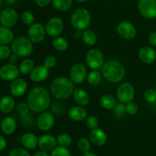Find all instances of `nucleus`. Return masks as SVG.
Masks as SVG:
<instances>
[{
  "label": "nucleus",
  "instance_id": "33",
  "mask_svg": "<svg viewBox=\"0 0 156 156\" xmlns=\"http://www.w3.org/2000/svg\"><path fill=\"white\" fill-rule=\"evenodd\" d=\"M78 148L82 153L88 152L90 151L91 148V142L89 139H87L85 137H82L79 139L77 142Z\"/></svg>",
  "mask_w": 156,
  "mask_h": 156
},
{
  "label": "nucleus",
  "instance_id": "29",
  "mask_svg": "<svg viewBox=\"0 0 156 156\" xmlns=\"http://www.w3.org/2000/svg\"><path fill=\"white\" fill-rule=\"evenodd\" d=\"M52 45L53 48L57 51H65L69 47L68 40L63 37H56V38H53L52 41Z\"/></svg>",
  "mask_w": 156,
  "mask_h": 156
},
{
  "label": "nucleus",
  "instance_id": "5",
  "mask_svg": "<svg viewBox=\"0 0 156 156\" xmlns=\"http://www.w3.org/2000/svg\"><path fill=\"white\" fill-rule=\"evenodd\" d=\"M12 53L19 58H25L31 54L34 50V44L27 37L20 36L15 38L11 44Z\"/></svg>",
  "mask_w": 156,
  "mask_h": 156
},
{
  "label": "nucleus",
  "instance_id": "15",
  "mask_svg": "<svg viewBox=\"0 0 156 156\" xmlns=\"http://www.w3.org/2000/svg\"><path fill=\"white\" fill-rule=\"evenodd\" d=\"M20 70L16 64H4L0 67V78L5 81H13L18 78Z\"/></svg>",
  "mask_w": 156,
  "mask_h": 156
},
{
  "label": "nucleus",
  "instance_id": "2",
  "mask_svg": "<svg viewBox=\"0 0 156 156\" xmlns=\"http://www.w3.org/2000/svg\"><path fill=\"white\" fill-rule=\"evenodd\" d=\"M75 84L66 76H58L52 80L50 93L59 100H66L71 97L75 90Z\"/></svg>",
  "mask_w": 156,
  "mask_h": 156
},
{
  "label": "nucleus",
  "instance_id": "54",
  "mask_svg": "<svg viewBox=\"0 0 156 156\" xmlns=\"http://www.w3.org/2000/svg\"><path fill=\"white\" fill-rule=\"evenodd\" d=\"M7 1H8V2H9V3H13L15 0H7Z\"/></svg>",
  "mask_w": 156,
  "mask_h": 156
},
{
  "label": "nucleus",
  "instance_id": "38",
  "mask_svg": "<svg viewBox=\"0 0 156 156\" xmlns=\"http://www.w3.org/2000/svg\"><path fill=\"white\" fill-rule=\"evenodd\" d=\"M144 99L148 103H154L156 102V90L149 88L144 92Z\"/></svg>",
  "mask_w": 156,
  "mask_h": 156
},
{
  "label": "nucleus",
  "instance_id": "32",
  "mask_svg": "<svg viewBox=\"0 0 156 156\" xmlns=\"http://www.w3.org/2000/svg\"><path fill=\"white\" fill-rule=\"evenodd\" d=\"M34 67V62L33 60L30 59V58L24 59L18 66L20 73H22V74H28V73L30 74V73L33 70Z\"/></svg>",
  "mask_w": 156,
  "mask_h": 156
},
{
  "label": "nucleus",
  "instance_id": "22",
  "mask_svg": "<svg viewBox=\"0 0 156 156\" xmlns=\"http://www.w3.org/2000/svg\"><path fill=\"white\" fill-rule=\"evenodd\" d=\"M17 128V121L13 116H7L2 119L0 128L5 135H11L15 132Z\"/></svg>",
  "mask_w": 156,
  "mask_h": 156
},
{
  "label": "nucleus",
  "instance_id": "23",
  "mask_svg": "<svg viewBox=\"0 0 156 156\" xmlns=\"http://www.w3.org/2000/svg\"><path fill=\"white\" fill-rule=\"evenodd\" d=\"M73 99L78 106H85L90 102V96L88 92L82 88H76L73 92Z\"/></svg>",
  "mask_w": 156,
  "mask_h": 156
},
{
  "label": "nucleus",
  "instance_id": "31",
  "mask_svg": "<svg viewBox=\"0 0 156 156\" xmlns=\"http://www.w3.org/2000/svg\"><path fill=\"white\" fill-rule=\"evenodd\" d=\"M102 76H103L101 72L98 71V70H92L88 73L86 80L89 85L95 87L101 82Z\"/></svg>",
  "mask_w": 156,
  "mask_h": 156
},
{
  "label": "nucleus",
  "instance_id": "21",
  "mask_svg": "<svg viewBox=\"0 0 156 156\" xmlns=\"http://www.w3.org/2000/svg\"><path fill=\"white\" fill-rule=\"evenodd\" d=\"M68 116L74 122H82L88 117V111L84 106L77 105L69 110Z\"/></svg>",
  "mask_w": 156,
  "mask_h": 156
},
{
  "label": "nucleus",
  "instance_id": "17",
  "mask_svg": "<svg viewBox=\"0 0 156 156\" xmlns=\"http://www.w3.org/2000/svg\"><path fill=\"white\" fill-rule=\"evenodd\" d=\"M28 85L27 81L22 78H17L15 80L12 81L10 84V93L11 94L15 97H20L25 94L27 92Z\"/></svg>",
  "mask_w": 156,
  "mask_h": 156
},
{
  "label": "nucleus",
  "instance_id": "37",
  "mask_svg": "<svg viewBox=\"0 0 156 156\" xmlns=\"http://www.w3.org/2000/svg\"><path fill=\"white\" fill-rule=\"evenodd\" d=\"M50 156H72V154L68 148L59 145V146H56L51 151Z\"/></svg>",
  "mask_w": 156,
  "mask_h": 156
},
{
  "label": "nucleus",
  "instance_id": "11",
  "mask_svg": "<svg viewBox=\"0 0 156 156\" xmlns=\"http://www.w3.org/2000/svg\"><path fill=\"white\" fill-rule=\"evenodd\" d=\"M87 69L82 63L73 64L69 71V79L75 84H81L87 79Z\"/></svg>",
  "mask_w": 156,
  "mask_h": 156
},
{
  "label": "nucleus",
  "instance_id": "20",
  "mask_svg": "<svg viewBox=\"0 0 156 156\" xmlns=\"http://www.w3.org/2000/svg\"><path fill=\"white\" fill-rule=\"evenodd\" d=\"M89 140L96 146H103L108 142V135L103 129L97 128L91 130L89 133Z\"/></svg>",
  "mask_w": 156,
  "mask_h": 156
},
{
  "label": "nucleus",
  "instance_id": "12",
  "mask_svg": "<svg viewBox=\"0 0 156 156\" xmlns=\"http://www.w3.org/2000/svg\"><path fill=\"white\" fill-rule=\"evenodd\" d=\"M116 31L121 38L126 40L133 39L137 34L136 26L128 21H123L119 23L116 28Z\"/></svg>",
  "mask_w": 156,
  "mask_h": 156
},
{
  "label": "nucleus",
  "instance_id": "4",
  "mask_svg": "<svg viewBox=\"0 0 156 156\" xmlns=\"http://www.w3.org/2000/svg\"><path fill=\"white\" fill-rule=\"evenodd\" d=\"M91 21V14L89 11L85 8H78L75 9L70 16L72 26L76 30H86L89 28Z\"/></svg>",
  "mask_w": 156,
  "mask_h": 156
},
{
  "label": "nucleus",
  "instance_id": "10",
  "mask_svg": "<svg viewBox=\"0 0 156 156\" xmlns=\"http://www.w3.org/2000/svg\"><path fill=\"white\" fill-rule=\"evenodd\" d=\"M47 35L51 38L60 36L64 29V21L59 17H53L47 21L45 24Z\"/></svg>",
  "mask_w": 156,
  "mask_h": 156
},
{
  "label": "nucleus",
  "instance_id": "24",
  "mask_svg": "<svg viewBox=\"0 0 156 156\" xmlns=\"http://www.w3.org/2000/svg\"><path fill=\"white\" fill-rule=\"evenodd\" d=\"M15 101L12 96L6 95L0 99V111L5 114L12 113L15 108Z\"/></svg>",
  "mask_w": 156,
  "mask_h": 156
},
{
  "label": "nucleus",
  "instance_id": "50",
  "mask_svg": "<svg viewBox=\"0 0 156 156\" xmlns=\"http://www.w3.org/2000/svg\"><path fill=\"white\" fill-rule=\"evenodd\" d=\"M34 156H50V155L48 154V152L41 150V151H37V152L34 154Z\"/></svg>",
  "mask_w": 156,
  "mask_h": 156
},
{
  "label": "nucleus",
  "instance_id": "47",
  "mask_svg": "<svg viewBox=\"0 0 156 156\" xmlns=\"http://www.w3.org/2000/svg\"><path fill=\"white\" fill-rule=\"evenodd\" d=\"M148 41H149V44H150L152 47H156V32H152V33L149 35Z\"/></svg>",
  "mask_w": 156,
  "mask_h": 156
},
{
  "label": "nucleus",
  "instance_id": "25",
  "mask_svg": "<svg viewBox=\"0 0 156 156\" xmlns=\"http://www.w3.org/2000/svg\"><path fill=\"white\" fill-rule=\"evenodd\" d=\"M21 142L27 149H34L38 145V138L32 132H26L21 137Z\"/></svg>",
  "mask_w": 156,
  "mask_h": 156
},
{
  "label": "nucleus",
  "instance_id": "52",
  "mask_svg": "<svg viewBox=\"0 0 156 156\" xmlns=\"http://www.w3.org/2000/svg\"><path fill=\"white\" fill-rule=\"evenodd\" d=\"M82 156H98V155L96 154H94V152H91V151H88V152L83 153Z\"/></svg>",
  "mask_w": 156,
  "mask_h": 156
},
{
  "label": "nucleus",
  "instance_id": "3",
  "mask_svg": "<svg viewBox=\"0 0 156 156\" xmlns=\"http://www.w3.org/2000/svg\"><path fill=\"white\" fill-rule=\"evenodd\" d=\"M101 72L105 80L113 84L121 82L126 75V70L123 64L114 59L105 61Z\"/></svg>",
  "mask_w": 156,
  "mask_h": 156
},
{
  "label": "nucleus",
  "instance_id": "6",
  "mask_svg": "<svg viewBox=\"0 0 156 156\" xmlns=\"http://www.w3.org/2000/svg\"><path fill=\"white\" fill-rule=\"evenodd\" d=\"M85 62L91 70L101 69L105 64V56L101 50L97 48H91L85 54Z\"/></svg>",
  "mask_w": 156,
  "mask_h": 156
},
{
  "label": "nucleus",
  "instance_id": "30",
  "mask_svg": "<svg viewBox=\"0 0 156 156\" xmlns=\"http://www.w3.org/2000/svg\"><path fill=\"white\" fill-rule=\"evenodd\" d=\"M73 4V0H52L53 8L59 12H66L69 10Z\"/></svg>",
  "mask_w": 156,
  "mask_h": 156
},
{
  "label": "nucleus",
  "instance_id": "45",
  "mask_svg": "<svg viewBox=\"0 0 156 156\" xmlns=\"http://www.w3.org/2000/svg\"><path fill=\"white\" fill-rule=\"evenodd\" d=\"M56 64V58L54 55H48L44 60V65L48 69L53 68Z\"/></svg>",
  "mask_w": 156,
  "mask_h": 156
},
{
  "label": "nucleus",
  "instance_id": "18",
  "mask_svg": "<svg viewBox=\"0 0 156 156\" xmlns=\"http://www.w3.org/2000/svg\"><path fill=\"white\" fill-rule=\"evenodd\" d=\"M140 61L146 64H152L156 61V50L150 46H143L138 52Z\"/></svg>",
  "mask_w": 156,
  "mask_h": 156
},
{
  "label": "nucleus",
  "instance_id": "48",
  "mask_svg": "<svg viewBox=\"0 0 156 156\" xmlns=\"http://www.w3.org/2000/svg\"><path fill=\"white\" fill-rule=\"evenodd\" d=\"M18 58H19V57H18V55H16L15 54H14V53H12L11 54L10 56H9V59L8 60H9V64H16L18 61Z\"/></svg>",
  "mask_w": 156,
  "mask_h": 156
},
{
  "label": "nucleus",
  "instance_id": "49",
  "mask_svg": "<svg viewBox=\"0 0 156 156\" xmlns=\"http://www.w3.org/2000/svg\"><path fill=\"white\" fill-rule=\"evenodd\" d=\"M7 146V142L6 139L3 136H0V151H2L5 149Z\"/></svg>",
  "mask_w": 156,
  "mask_h": 156
},
{
  "label": "nucleus",
  "instance_id": "39",
  "mask_svg": "<svg viewBox=\"0 0 156 156\" xmlns=\"http://www.w3.org/2000/svg\"><path fill=\"white\" fill-rule=\"evenodd\" d=\"M113 111H114L115 117L120 119V118H122L123 116H124L125 113H126V106H125V104L122 103V102H117L116 106L114 107V109L113 110Z\"/></svg>",
  "mask_w": 156,
  "mask_h": 156
},
{
  "label": "nucleus",
  "instance_id": "42",
  "mask_svg": "<svg viewBox=\"0 0 156 156\" xmlns=\"http://www.w3.org/2000/svg\"><path fill=\"white\" fill-rule=\"evenodd\" d=\"M50 109H51V112L55 115H62L65 112V107L62 103L59 102H55L53 104L50 105Z\"/></svg>",
  "mask_w": 156,
  "mask_h": 156
},
{
  "label": "nucleus",
  "instance_id": "19",
  "mask_svg": "<svg viewBox=\"0 0 156 156\" xmlns=\"http://www.w3.org/2000/svg\"><path fill=\"white\" fill-rule=\"evenodd\" d=\"M50 75V71L47 67L43 65H37L30 73V78L33 82L41 83L47 80Z\"/></svg>",
  "mask_w": 156,
  "mask_h": 156
},
{
  "label": "nucleus",
  "instance_id": "36",
  "mask_svg": "<svg viewBox=\"0 0 156 156\" xmlns=\"http://www.w3.org/2000/svg\"><path fill=\"white\" fill-rule=\"evenodd\" d=\"M15 110H16L17 113H18L21 117L28 115L29 111H30V108H29L27 102H18V103L16 105V106H15Z\"/></svg>",
  "mask_w": 156,
  "mask_h": 156
},
{
  "label": "nucleus",
  "instance_id": "44",
  "mask_svg": "<svg viewBox=\"0 0 156 156\" xmlns=\"http://www.w3.org/2000/svg\"><path fill=\"white\" fill-rule=\"evenodd\" d=\"M9 156H30V154L25 148L18 147L11 150Z\"/></svg>",
  "mask_w": 156,
  "mask_h": 156
},
{
  "label": "nucleus",
  "instance_id": "8",
  "mask_svg": "<svg viewBox=\"0 0 156 156\" xmlns=\"http://www.w3.org/2000/svg\"><path fill=\"white\" fill-rule=\"evenodd\" d=\"M137 9L147 19L156 18V0H138Z\"/></svg>",
  "mask_w": 156,
  "mask_h": 156
},
{
  "label": "nucleus",
  "instance_id": "14",
  "mask_svg": "<svg viewBox=\"0 0 156 156\" xmlns=\"http://www.w3.org/2000/svg\"><path fill=\"white\" fill-rule=\"evenodd\" d=\"M18 14L12 8H6L0 13V24L7 28H12L18 23Z\"/></svg>",
  "mask_w": 156,
  "mask_h": 156
},
{
  "label": "nucleus",
  "instance_id": "27",
  "mask_svg": "<svg viewBox=\"0 0 156 156\" xmlns=\"http://www.w3.org/2000/svg\"><path fill=\"white\" fill-rule=\"evenodd\" d=\"M117 99L113 95L105 94L101 97L100 104L104 109L107 110H113L117 105Z\"/></svg>",
  "mask_w": 156,
  "mask_h": 156
},
{
  "label": "nucleus",
  "instance_id": "16",
  "mask_svg": "<svg viewBox=\"0 0 156 156\" xmlns=\"http://www.w3.org/2000/svg\"><path fill=\"white\" fill-rule=\"evenodd\" d=\"M56 145L57 140L53 135L44 134L38 139V146L42 151L51 152L56 148Z\"/></svg>",
  "mask_w": 156,
  "mask_h": 156
},
{
  "label": "nucleus",
  "instance_id": "41",
  "mask_svg": "<svg viewBox=\"0 0 156 156\" xmlns=\"http://www.w3.org/2000/svg\"><path fill=\"white\" fill-rule=\"evenodd\" d=\"M12 49L8 45L0 44V61H5L9 59V56L12 54Z\"/></svg>",
  "mask_w": 156,
  "mask_h": 156
},
{
  "label": "nucleus",
  "instance_id": "43",
  "mask_svg": "<svg viewBox=\"0 0 156 156\" xmlns=\"http://www.w3.org/2000/svg\"><path fill=\"white\" fill-rule=\"evenodd\" d=\"M99 120L96 116H90L86 119V125L89 129L93 130L98 128Z\"/></svg>",
  "mask_w": 156,
  "mask_h": 156
},
{
  "label": "nucleus",
  "instance_id": "26",
  "mask_svg": "<svg viewBox=\"0 0 156 156\" xmlns=\"http://www.w3.org/2000/svg\"><path fill=\"white\" fill-rule=\"evenodd\" d=\"M15 39L14 32L10 28L0 25V44L9 45Z\"/></svg>",
  "mask_w": 156,
  "mask_h": 156
},
{
  "label": "nucleus",
  "instance_id": "35",
  "mask_svg": "<svg viewBox=\"0 0 156 156\" xmlns=\"http://www.w3.org/2000/svg\"><path fill=\"white\" fill-rule=\"evenodd\" d=\"M21 19L25 25L29 27L34 23V15L30 11H25L21 14Z\"/></svg>",
  "mask_w": 156,
  "mask_h": 156
},
{
  "label": "nucleus",
  "instance_id": "9",
  "mask_svg": "<svg viewBox=\"0 0 156 156\" xmlns=\"http://www.w3.org/2000/svg\"><path fill=\"white\" fill-rule=\"evenodd\" d=\"M27 35L33 44H39L44 41L47 35L45 26L39 22H34L28 27Z\"/></svg>",
  "mask_w": 156,
  "mask_h": 156
},
{
  "label": "nucleus",
  "instance_id": "53",
  "mask_svg": "<svg viewBox=\"0 0 156 156\" xmlns=\"http://www.w3.org/2000/svg\"><path fill=\"white\" fill-rule=\"evenodd\" d=\"M75 1L79 3H83V2H87L88 0H75Z\"/></svg>",
  "mask_w": 156,
  "mask_h": 156
},
{
  "label": "nucleus",
  "instance_id": "46",
  "mask_svg": "<svg viewBox=\"0 0 156 156\" xmlns=\"http://www.w3.org/2000/svg\"><path fill=\"white\" fill-rule=\"evenodd\" d=\"M35 3L37 6L41 8H44L52 4V0H35Z\"/></svg>",
  "mask_w": 156,
  "mask_h": 156
},
{
  "label": "nucleus",
  "instance_id": "13",
  "mask_svg": "<svg viewBox=\"0 0 156 156\" xmlns=\"http://www.w3.org/2000/svg\"><path fill=\"white\" fill-rule=\"evenodd\" d=\"M37 126L41 131L47 132L51 129L55 124L54 114L52 112L44 111L40 113L37 119Z\"/></svg>",
  "mask_w": 156,
  "mask_h": 156
},
{
  "label": "nucleus",
  "instance_id": "34",
  "mask_svg": "<svg viewBox=\"0 0 156 156\" xmlns=\"http://www.w3.org/2000/svg\"><path fill=\"white\" fill-rule=\"evenodd\" d=\"M56 140H57V144L59 146L66 147V148H68L69 146H70L72 142H73V139L67 133L59 134L56 138Z\"/></svg>",
  "mask_w": 156,
  "mask_h": 156
},
{
  "label": "nucleus",
  "instance_id": "56",
  "mask_svg": "<svg viewBox=\"0 0 156 156\" xmlns=\"http://www.w3.org/2000/svg\"><path fill=\"white\" fill-rule=\"evenodd\" d=\"M155 68H156V64H155Z\"/></svg>",
  "mask_w": 156,
  "mask_h": 156
},
{
  "label": "nucleus",
  "instance_id": "7",
  "mask_svg": "<svg viewBox=\"0 0 156 156\" xmlns=\"http://www.w3.org/2000/svg\"><path fill=\"white\" fill-rule=\"evenodd\" d=\"M116 96L119 102L126 104L131 101H133L135 97V89L129 83H122L117 87Z\"/></svg>",
  "mask_w": 156,
  "mask_h": 156
},
{
  "label": "nucleus",
  "instance_id": "55",
  "mask_svg": "<svg viewBox=\"0 0 156 156\" xmlns=\"http://www.w3.org/2000/svg\"><path fill=\"white\" fill-rule=\"evenodd\" d=\"M2 0H0V8L2 7Z\"/></svg>",
  "mask_w": 156,
  "mask_h": 156
},
{
  "label": "nucleus",
  "instance_id": "40",
  "mask_svg": "<svg viewBox=\"0 0 156 156\" xmlns=\"http://www.w3.org/2000/svg\"><path fill=\"white\" fill-rule=\"evenodd\" d=\"M125 106H126V113L129 116H134L138 113L139 106L134 101H131V102L125 104Z\"/></svg>",
  "mask_w": 156,
  "mask_h": 156
},
{
  "label": "nucleus",
  "instance_id": "28",
  "mask_svg": "<svg viewBox=\"0 0 156 156\" xmlns=\"http://www.w3.org/2000/svg\"><path fill=\"white\" fill-rule=\"evenodd\" d=\"M82 41L88 46H93L97 43L98 36L97 34L91 29H86L83 31L82 36Z\"/></svg>",
  "mask_w": 156,
  "mask_h": 156
},
{
  "label": "nucleus",
  "instance_id": "1",
  "mask_svg": "<svg viewBox=\"0 0 156 156\" xmlns=\"http://www.w3.org/2000/svg\"><path fill=\"white\" fill-rule=\"evenodd\" d=\"M27 103L30 110L36 113L47 111L51 105V98L48 90L37 86L30 90L27 97Z\"/></svg>",
  "mask_w": 156,
  "mask_h": 156
},
{
  "label": "nucleus",
  "instance_id": "51",
  "mask_svg": "<svg viewBox=\"0 0 156 156\" xmlns=\"http://www.w3.org/2000/svg\"><path fill=\"white\" fill-rule=\"evenodd\" d=\"M82 33H83V31H81V30H76V29H75V32H74V36L76 37V38H82Z\"/></svg>",
  "mask_w": 156,
  "mask_h": 156
}]
</instances>
